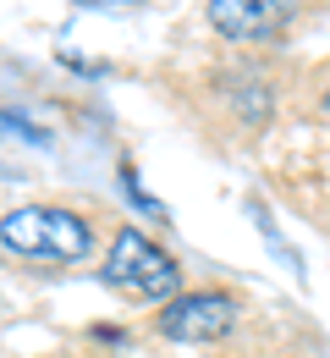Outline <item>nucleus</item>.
<instances>
[{
    "instance_id": "nucleus-1",
    "label": "nucleus",
    "mask_w": 330,
    "mask_h": 358,
    "mask_svg": "<svg viewBox=\"0 0 330 358\" xmlns=\"http://www.w3.org/2000/svg\"><path fill=\"white\" fill-rule=\"evenodd\" d=\"M0 248L33 265H77L94 248V231L83 215L55 210V204H22L0 215Z\"/></svg>"
},
{
    "instance_id": "nucleus-2",
    "label": "nucleus",
    "mask_w": 330,
    "mask_h": 358,
    "mask_svg": "<svg viewBox=\"0 0 330 358\" xmlns=\"http://www.w3.org/2000/svg\"><path fill=\"white\" fill-rule=\"evenodd\" d=\"M99 275H105V287H116V292H127L138 303H160L165 309L171 298H182V270H177V259L165 248H154L138 226H121L110 237V254H105Z\"/></svg>"
},
{
    "instance_id": "nucleus-3",
    "label": "nucleus",
    "mask_w": 330,
    "mask_h": 358,
    "mask_svg": "<svg viewBox=\"0 0 330 358\" xmlns=\"http://www.w3.org/2000/svg\"><path fill=\"white\" fill-rule=\"evenodd\" d=\"M237 298L232 292H215V287H204V292H182V298H171L165 309H160V336L165 342H188V348H209V342H220V336H232L237 325Z\"/></svg>"
},
{
    "instance_id": "nucleus-4",
    "label": "nucleus",
    "mask_w": 330,
    "mask_h": 358,
    "mask_svg": "<svg viewBox=\"0 0 330 358\" xmlns=\"http://www.w3.org/2000/svg\"><path fill=\"white\" fill-rule=\"evenodd\" d=\"M297 0H204V17L220 39L232 45H259V39H276L286 22H292Z\"/></svg>"
},
{
    "instance_id": "nucleus-5",
    "label": "nucleus",
    "mask_w": 330,
    "mask_h": 358,
    "mask_svg": "<svg viewBox=\"0 0 330 358\" xmlns=\"http://www.w3.org/2000/svg\"><path fill=\"white\" fill-rule=\"evenodd\" d=\"M121 193H127V199H133V204H138L143 215H149V221H171V210H165V204H160V199H154V193H143V182H138V171H133V166H127V160H121Z\"/></svg>"
},
{
    "instance_id": "nucleus-6",
    "label": "nucleus",
    "mask_w": 330,
    "mask_h": 358,
    "mask_svg": "<svg viewBox=\"0 0 330 358\" xmlns=\"http://www.w3.org/2000/svg\"><path fill=\"white\" fill-rule=\"evenodd\" d=\"M0 133H17L22 143H33V149H50V133L39 122H28V116H17V110H0Z\"/></svg>"
},
{
    "instance_id": "nucleus-7",
    "label": "nucleus",
    "mask_w": 330,
    "mask_h": 358,
    "mask_svg": "<svg viewBox=\"0 0 330 358\" xmlns=\"http://www.w3.org/2000/svg\"><path fill=\"white\" fill-rule=\"evenodd\" d=\"M72 6H89V11H138L143 0H72Z\"/></svg>"
},
{
    "instance_id": "nucleus-8",
    "label": "nucleus",
    "mask_w": 330,
    "mask_h": 358,
    "mask_svg": "<svg viewBox=\"0 0 330 358\" xmlns=\"http://www.w3.org/2000/svg\"><path fill=\"white\" fill-rule=\"evenodd\" d=\"M320 105H325V110H330V83H325V94H320Z\"/></svg>"
}]
</instances>
